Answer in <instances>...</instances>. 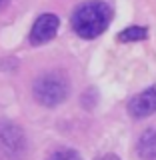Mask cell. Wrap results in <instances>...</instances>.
Returning <instances> with one entry per match:
<instances>
[{
	"mask_svg": "<svg viewBox=\"0 0 156 160\" xmlns=\"http://www.w3.org/2000/svg\"><path fill=\"white\" fill-rule=\"evenodd\" d=\"M58 26H60V20H58L56 14H42V16H38L32 30H30V42L34 46L50 42V40L56 36Z\"/></svg>",
	"mask_w": 156,
	"mask_h": 160,
	"instance_id": "cell-3",
	"label": "cell"
},
{
	"mask_svg": "<svg viewBox=\"0 0 156 160\" xmlns=\"http://www.w3.org/2000/svg\"><path fill=\"white\" fill-rule=\"evenodd\" d=\"M136 152L142 160H156V128H150L138 138Z\"/></svg>",
	"mask_w": 156,
	"mask_h": 160,
	"instance_id": "cell-6",
	"label": "cell"
},
{
	"mask_svg": "<svg viewBox=\"0 0 156 160\" xmlns=\"http://www.w3.org/2000/svg\"><path fill=\"white\" fill-rule=\"evenodd\" d=\"M68 94H70V84L58 72L42 74L34 82V98L42 106H58L68 98Z\"/></svg>",
	"mask_w": 156,
	"mask_h": 160,
	"instance_id": "cell-2",
	"label": "cell"
},
{
	"mask_svg": "<svg viewBox=\"0 0 156 160\" xmlns=\"http://www.w3.org/2000/svg\"><path fill=\"white\" fill-rule=\"evenodd\" d=\"M48 160H82V158H80V154L74 152V150L62 148V150H58V152H54Z\"/></svg>",
	"mask_w": 156,
	"mask_h": 160,
	"instance_id": "cell-8",
	"label": "cell"
},
{
	"mask_svg": "<svg viewBox=\"0 0 156 160\" xmlns=\"http://www.w3.org/2000/svg\"><path fill=\"white\" fill-rule=\"evenodd\" d=\"M0 146L2 150H6L8 154H18L24 152L26 148V140H24V134L18 126H14L12 122H2L0 124Z\"/></svg>",
	"mask_w": 156,
	"mask_h": 160,
	"instance_id": "cell-4",
	"label": "cell"
},
{
	"mask_svg": "<svg viewBox=\"0 0 156 160\" xmlns=\"http://www.w3.org/2000/svg\"><path fill=\"white\" fill-rule=\"evenodd\" d=\"M156 112V84L142 90L128 102V114L132 118H146Z\"/></svg>",
	"mask_w": 156,
	"mask_h": 160,
	"instance_id": "cell-5",
	"label": "cell"
},
{
	"mask_svg": "<svg viewBox=\"0 0 156 160\" xmlns=\"http://www.w3.org/2000/svg\"><path fill=\"white\" fill-rule=\"evenodd\" d=\"M6 2H8V0H0V8H2V6H4Z\"/></svg>",
	"mask_w": 156,
	"mask_h": 160,
	"instance_id": "cell-10",
	"label": "cell"
},
{
	"mask_svg": "<svg viewBox=\"0 0 156 160\" xmlns=\"http://www.w3.org/2000/svg\"><path fill=\"white\" fill-rule=\"evenodd\" d=\"M112 20V8L102 0H88L80 4L72 14V28L80 38L92 40L108 28Z\"/></svg>",
	"mask_w": 156,
	"mask_h": 160,
	"instance_id": "cell-1",
	"label": "cell"
},
{
	"mask_svg": "<svg viewBox=\"0 0 156 160\" xmlns=\"http://www.w3.org/2000/svg\"><path fill=\"white\" fill-rule=\"evenodd\" d=\"M148 36V30L144 26H128L126 30L118 34V40L120 42H140Z\"/></svg>",
	"mask_w": 156,
	"mask_h": 160,
	"instance_id": "cell-7",
	"label": "cell"
},
{
	"mask_svg": "<svg viewBox=\"0 0 156 160\" xmlns=\"http://www.w3.org/2000/svg\"><path fill=\"white\" fill-rule=\"evenodd\" d=\"M96 160H120V158L116 156V154H104V156H100Z\"/></svg>",
	"mask_w": 156,
	"mask_h": 160,
	"instance_id": "cell-9",
	"label": "cell"
}]
</instances>
